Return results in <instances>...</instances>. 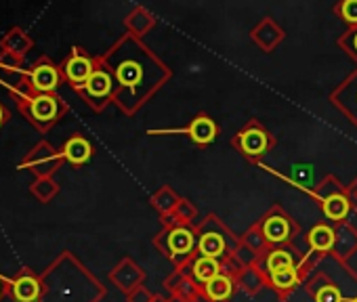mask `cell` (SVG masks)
<instances>
[{"label":"cell","instance_id":"32","mask_svg":"<svg viewBox=\"0 0 357 302\" xmlns=\"http://www.w3.org/2000/svg\"><path fill=\"white\" fill-rule=\"evenodd\" d=\"M178 200H181V198L176 196V191L170 189L168 185H164V187H160V189L151 196L149 204H151V208H153L160 216H166V214H170V212L176 208Z\"/></svg>","mask_w":357,"mask_h":302},{"label":"cell","instance_id":"41","mask_svg":"<svg viewBox=\"0 0 357 302\" xmlns=\"http://www.w3.org/2000/svg\"><path fill=\"white\" fill-rule=\"evenodd\" d=\"M168 302H202V300H192V298H183V296H174V294H170V296H168Z\"/></svg>","mask_w":357,"mask_h":302},{"label":"cell","instance_id":"20","mask_svg":"<svg viewBox=\"0 0 357 302\" xmlns=\"http://www.w3.org/2000/svg\"><path fill=\"white\" fill-rule=\"evenodd\" d=\"M164 289L174 296L202 300V285L192 277L188 269H172V273L164 279Z\"/></svg>","mask_w":357,"mask_h":302},{"label":"cell","instance_id":"37","mask_svg":"<svg viewBox=\"0 0 357 302\" xmlns=\"http://www.w3.org/2000/svg\"><path fill=\"white\" fill-rule=\"evenodd\" d=\"M151 300H153V294L145 285H139L137 289L126 294V302H151Z\"/></svg>","mask_w":357,"mask_h":302},{"label":"cell","instance_id":"33","mask_svg":"<svg viewBox=\"0 0 357 302\" xmlns=\"http://www.w3.org/2000/svg\"><path fill=\"white\" fill-rule=\"evenodd\" d=\"M30 193L40 204H49L59 193V185L53 177H40V179H34V183L30 185Z\"/></svg>","mask_w":357,"mask_h":302},{"label":"cell","instance_id":"22","mask_svg":"<svg viewBox=\"0 0 357 302\" xmlns=\"http://www.w3.org/2000/svg\"><path fill=\"white\" fill-rule=\"evenodd\" d=\"M252 42L263 51V53H271L282 40H284V30L271 19V17H263L250 32Z\"/></svg>","mask_w":357,"mask_h":302},{"label":"cell","instance_id":"21","mask_svg":"<svg viewBox=\"0 0 357 302\" xmlns=\"http://www.w3.org/2000/svg\"><path fill=\"white\" fill-rule=\"evenodd\" d=\"M334 231H336V241H334L330 256L336 258L338 262L349 264V260L357 252V227L351 225L349 221H344V223L334 225Z\"/></svg>","mask_w":357,"mask_h":302},{"label":"cell","instance_id":"8","mask_svg":"<svg viewBox=\"0 0 357 302\" xmlns=\"http://www.w3.org/2000/svg\"><path fill=\"white\" fill-rule=\"evenodd\" d=\"M278 145L275 136L259 122V120H248L234 136H231V147L236 151L252 162V164H259L263 156H267L269 151Z\"/></svg>","mask_w":357,"mask_h":302},{"label":"cell","instance_id":"3","mask_svg":"<svg viewBox=\"0 0 357 302\" xmlns=\"http://www.w3.org/2000/svg\"><path fill=\"white\" fill-rule=\"evenodd\" d=\"M324 258L301 285L282 302H353L357 294H347V287H357V271L347 262L330 256Z\"/></svg>","mask_w":357,"mask_h":302},{"label":"cell","instance_id":"4","mask_svg":"<svg viewBox=\"0 0 357 302\" xmlns=\"http://www.w3.org/2000/svg\"><path fill=\"white\" fill-rule=\"evenodd\" d=\"M11 97L15 99L22 116L38 130V132H49L66 113L70 111L68 101H63L57 93H34L24 76L9 88Z\"/></svg>","mask_w":357,"mask_h":302},{"label":"cell","instance_id":"14","mask_svg":"<svg viewBox=\"0 0 357 302\" xmlns=\"http://www.w3.org/2000/svg\"><path fill=\"white\" fill-rule=\"evenodd\" d=\"M9 298L13 302H40L43 298V277L30 267H22L9 285Z\"/></svg>","mask_w":357,"mask_h":302},{"label":"cell","instance_id":"10","mask_svg":"<svg viewBox=\"0 0 357 302\" xmlns=\"http://www.w3.org/2000/svg\"><path fill=\"white\" fill-rule=\"evenodd\" d=\"M82 101L93 109V111H103L109 103H114V95H116V80L112 76V72L101 63H97V70L91 74V78L84 82V86H80L76 90Z\"/></svg>","mask_w":357,"mask_h":302},{"label":"cell","instance_id":"23","mask_svg":"<svg viewBox=\"0 0 357 302\" xmlns=\"http://www.w3.org/2000/svg\"><path fill=\"white\" fill-rule=\"evenodd\" d=\"M185 132H188V136H190L196 145L206 147V145H211V143L217 138V134H219V124H217L208 113L202 111V113H198L196 118H192V120L188 122Z\"/></svg>","mask_w":357,"mask_h":302},{"label":"cell","instance_id":"31","mask_svg":"<svg viewBox=\"0 0 357 302\" xmlns=\"http://www.w3.org/2000/svg\"><path fill=\"white\" fill-rule=\"evenodd\" d=\"M240 244L244 246V248H248L252 254H255V258L257 260H261L263 256H265V252L271 248L269 246V241L265 239V235H263V231H261V227H259V223H252L242 235H240Z\"/></svg>","mask_w":357,"mask_h":302},{"label":"cell","instance_id":"35","mask_svg":"<svg viewBox=\"0 0 357 302\" xmlns=\"http://www.w3.org/2000/svg\"><path fill=\"white\" fill-rule=\"evenodd\" d=\"M338 47L357 63V26L349 28V30L338 38Z\"/></svg>","mask_w":357,"mask_h":302},{"label":"cell","instance_id":"39","mask_svg":"<svg viewBox=\"0 0 357 302\" xmlns=\"http://www.w3.org/2000/svg\"><path fill=\"white\" fill-rule=\"evenodd\" d=\"M9 285H11V279L0 273V302H3L9 296Z\"/></svg>","mask_w":357,"mask_h":302},{"label":"cell","instance_id":"17","mask_svg":"<svg viewBox=\"0 0 357 302\" xmlns=\"http://www.w3.org/2000/svg\"><path fill=\"white\" fill-rule=\"evenodd\" d=\"M109 281L126 296L132 289H137L139 285H143L145 281V271L141 264H137L130 256H124L112 271H109Z\"/></svg>","mask_w":357,"mask_h":302},{"label":"cell","instance_id":"43","mask_svg":"<svg viewBox=\"0 0 357 302\" xmlns=\"http://www.w3.org/2000/svg\"><path fill=\"white\" fill-rule=\"evenodd\" d=\"M353 302H357V296H355V298H353Z\"/></svg>","mask_w":357,"mask_h":302},{"label":"cell","instance_id":"16","mask_svg":"<svg viewBox=\"0 0 357 302\" xmlns=\"http://www.w3.org/2000/svg\"><path fill=\"white\" fill-rule=\"evenodd\" d=\"M305 252H301L296 246H278V248H269L265 252V256L257 262L263 273L267 275V279L280 271H286V269H292V267H298L301 258H303Z\"/></svg>","mask_w":357,"mask_h":302},{"label":"cell","instance_id":"27","mask_svg":"<svg viewBox=\"0 0 357 302\" xmlns=\"http://www.w3.org/2000/svg\"><path fill=\"white\" fill-rule=\"evenodd\" d=\"M32 47H34V40H32L22 28H11V30L3 36V40H0V51L13 53V55H17V57H22V59L32 51Z\"/></svg>","mask_w":357,"mask_h":302},{"label":"cell","instance_id":"25","mask_svg":"<svg viewBox=\"0 0 357 302\" xmlns=\"http://www.w3.org/2000/svg\"><path fill=\"white\" fill-rule=\"evenodd\" d=\"M303 279H305V275L301 273V269L292 267V269H286V271H280V273L271 275L267 279V287L273 289L280 300H284V298H288L301 285Z\"/></svg>","mask_w":357,"mask_h":302},{"label":"cell","instance_id":"19","mask_svg":"<svg viewBox=\"0 0 357 302\" xmlns=\"http://www.w3.org/2000/svg\"><path fill=\"white\" fill-rule=\"evenodd\" d=\"M61 158H63V162L66 164H70V166H74V168H82V166H86L91 160H93V156H95V147H93V143L84 136V134H72L63 145H61Z\"/></svg>","mask_w":357,"mask_h":302},{"label":"cell","instance_id":"38","mask_svg":"<svg viewBox=\"0 0 357 302\" xmlns=\"http://www.w3.org/2000/svg\"><path fill=\"white\" fill-rule=\"evenodd\" d=\"M347 193H349V200H351L353 214H357V177L353 179V183H351V185H347Z\"/></svg>","mask_w":357,"mask_h":302},{"label":"cell","instance_id":"36","mask_svg":"<svg viewBox=\"0 0 357 302\" xmlns=\"http://www.w3.org/2000/svg\"><path fill=\"white\" fill-rule=\"evenodd\" d=\"M22 63H24V59L22 57H17V55H13V53H7V51H0V70H5V72H24L22 70Z\"/></svg>","mask_w":357,"mask_h":302},{"label":"cell","instance_id":"7","mask_svg":"<svg viewBox=\"0 0 357 302\" xmlns=\"http://www.w3.org/2000/svg\"><path fill=\"white\" fill-rule=\"evenodd\" d=\"M196 231H198V254L200 256L223 260V258L231 256L240 244V237L215 212L206 214L196 225Z\"/></svg>","mask_w":357,"mask_h":302},{"label":"cell","instance_id":"29","mask_svg":"<svg viewBox=\"0 0 357 302\" xmlns=\"http://www.w3.org/2000/svg\"><path fill=\"white\" fill-rule=\"evenodd\" d=\"M190 273H192V277L200 283V285H204V283H208L211 279H215L219 273H221V260H217V258H208V256H196V260L190 264V269H188Z\"/></svg>","mask_w":357,"mask_h":302},{"label":"cell","instance_id":"13","mask_svg":"<svg viewBox=\"0 0 357 302\" xmlns=\"http://www.w3.org/2000/svg\"><path fill=\"white\" fill-rule=\"evenodd\" d=\"M97 63H99V57H93L82 47H74L70 51V55L59 65L61 74H63V82L70 84L74 90H78L80 86H84V82L97 70Z\"/></svg>","mask_w":357,"mask_h":302},{"label":"cell","instance_id":"34","mask_svg":"<svg viewBox=\"0 0 357 302\" xmlns=\"http://www.w3.org/2000/svg\"><path fill=\"white\" fill-rule=\"evenodd\" d=\"M334 13L344 24H349V28L357 26V0H338L334 7Z\"/></svg>","mask_w":357,"mask_h":302},{"label":"cell","instance_id":"6","mask_svg":"<svg viewBox=\"0 0 357 302\" xmlns=\"http://www.w3.org/2000/svg\"><path fill=\"white\" fill-rule=\"evenodd\" d=\"M305 193L317 204L324 218L332 225L344 223L353 214L351 200L347 193V185H342L334 175H326L313 187H305Z\"/></svg>","mask_w":357,"mask_h":302},{"label":"cell","instance_id":"24","mask_svg":"<svg viewBox=\"0 0 357 302\" xmlns=\"http://www.w3.org/2000/svg\"><path fill=\"white\" fill-rule=\"evenodd\" d=\"M238 292V281L231 275L219 273L215 279L202 285V300L206 302H229Z\"/></svg>","mask_w":357,"mask_h":302},{"label":"cell","instance_id":"26","mask_svg":"<svg viewBox=\"0 0 357 302\" xmlns=\"http://www.w3.org/2000/svg\"><path fill=\"white\" fill-rule=\"evenodd\" d=\"M236 281H238V289H242L246 296H259L267 287V275L263 273L259 264L242 267Z\"/></svg>","mask_w":357,"mask_h":302},{"label":"cell","instance_id":"40","mask_svg":"<svg viewBox=\"0 0 357 302\" xmlns=\"http://www.w3.org/2000/svg\"><path fill=\"white\" fill-rule=\"evenodd\" d=\"M9 120H11V111L3 103H0V128H3Z\"/></svg>","mask_w":357,"mask_h":302},{"label":"cell","instance_id":"30","mask_svg":"<svg viewBox=\"0 0 357 302\" xmlns=\"http://www.w3.org/2000/svg\"><path fill=\"white\" fill-rule=\"evenodd\" d=\"M198 218V206L188 200V198H181L176 204V208L166 214V216H160L162 225H178V223H183V225H194V221Z\"/></svg>","mask_w":357,"mask_h":302},{"label":"cell","instance_id":"15","mask_svg":"<svg viewBox=\"0 0 357 302\" xmlns=\"http://www.w3.org/2000/svg\"><path fill=\"white\" fill-rule=\"evenodd\" d=\"M330 103L357 128V67L330 93Z\"/></svg>","mask_w":357,"mask_h":302},{"label":"cell","instance_id":"11","mask_svg":"<svg viewBox=\"0 0 357 302\" xmlns=\"http://www.w3.org/2000/svg\"><path fill=\"white\" fill-rule=\"evenodd\" d=\"M63 164L66 162L59 149H55L49 141H38L24 156L17 170H30L36 179H40V177H53Z\"/></svg>","mask_w":357,"mask_h":302},{"label":"cell","instance_id":"28","mask_svg":"<svg viewBox=\"0 0 357 302\" xmlns=\"http://www.w3.org/2000/svg\"><path fill=\"white\" fill-rule=\"evenodd\" d=\"M124 26H126V32L128 34H132L137 38H143L155 26V17L145 7H137V9H132L128 13V17L124 19Z\"/></svg>","mask_w":357,"mask_h":302},{"label":"cell","instance_id":"12","mask_svg":"<svg viewBox=\"0 0 357 302\" xmlns=\"http://www.w3.org/2000/svg\"><path fill=\"white\" fill-rule=\"evenodd\" d=\"M22 76L34 93H57V88L63 84L61 67L47 55L38 57L28 70H24Z\"/></svg>","mask_w":357,"mask_h":302},{"label":"cell","instance_id":"42","mask_svg":"<svg viewBox=\"0 0 357 302\" xmlns=\"http://www.w3.org/2000/svg\"><path fill=\"white\" fill-rule=\"evenodd\" d=\"M151 302H168V298L162 296V294H153V300Z\"/></svg>","mask_w":357,"mask_h":302},{"label":"cell","instance_id":"1","mask_svg":"<svg viewBox=\"0 0 357 302\" xmlns=\"http://www.w3.org/2000/svg\"><path fill=\"white\" fill-rule=\"evenodd\" d=\"M99 59L116 80L114 105L124 116H135L172 78L170 67L128 32Z\"/></svg>","mask_w":357,"mask_h":302},{"label":"cell","instance_id":"5","mask_svg":"<svg viewBox=\"0 0 357 302\" xmlns=\"http://www.w3.org/2000/svg\"><path fill=\"white\" fill-rule=\"evenodd\" d=\"M153 248L174 267L190 269L198 256V231L194 225H162V229L151 239Z\"/></svg>","mask_w":357,"mask_h":302},{"label":"cell","instance_id":"9","mask_svg":"<svg viewBox=\"0 0 357 302\" xmlns=\"http://www.w3.org/2000/svg\"><path fill=\"white\" fill-rule=\"evenodd\" d=\"M257 223H259V227H261V231H263V235H265V239L269 241L271 248L294 246V239L301 233L298 223L280 204L271 206Z\"/></svg>","mask_w":357,"mask_h":302},{"label":"cell","instance_id":"18","mask_svg":"<svg viewBox=\"0 0 357 302\" xmlns=\"http://www.w3.org/2000/svg\"><path fill=\"white\" fill-rule=\"evenodd\" d=\"M334 241H336L334 225L328 223V221H319L307 233V252L313 254L315 258L324 260V258H328L332 254Z\"/></svg>","mask_w":357,"mask_h":302},{"label":"cell","instance_id":"2","mask_svg":"<svg viewBox=\"0 0 357 302\" xmlns=\"http://www.w3.org/2000/svg\"><path fill=\"white\" fill-rule=\"evenodd\" d=\"M40 277V302H101L107 296V287L70 250H63Z\"/></svg>","mask_w":357,"mask_h":302}]
</instances>
